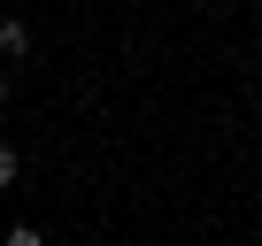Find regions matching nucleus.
<instances>
[{
  "label": "nucleus",
  "mask_w": 262,
  "mask_h": 246,
  "mask_svg": "<svg viewBox=\"0 0 262 246\" xmlns=\"http://www.w3.org/2000/svg\"><path fill=\"white\" fill-rule=\"evenodd\" d=\"M0 54H8V62L31 54V23H24V16H0Z\"/></svg>",
  "instance_id": "nucleus-1"
},
{
  "label": "nucleus",
  "mask_w": 262,
  "mask_h": 246,
  "mask_svg": "<svg viewBox=\"0 0 262 246\" xmlns=\"http://www.w3.org/2000/svg\"><path fill=\"white\" fill-rule=\"evenodd\" d=\"M0 185H16V146H0Z\"/></svg>",
  "instance_id": "nucleus-2"
},
{
  "label": "nucleus",
  "mask_w": 262,
  "mask_h": 246,
  "mask_svg": "<svg viewBox=\"0 0 262 246\" xmlns=\"http://www.w3.org/2000/svg\"><path fill=\"white\" fill-rule=\"evenodd\" d=\"M0 100H8V77H0Z\"/></svg>",
  "instance_id": "nucleus-3"
}]
</instances>
